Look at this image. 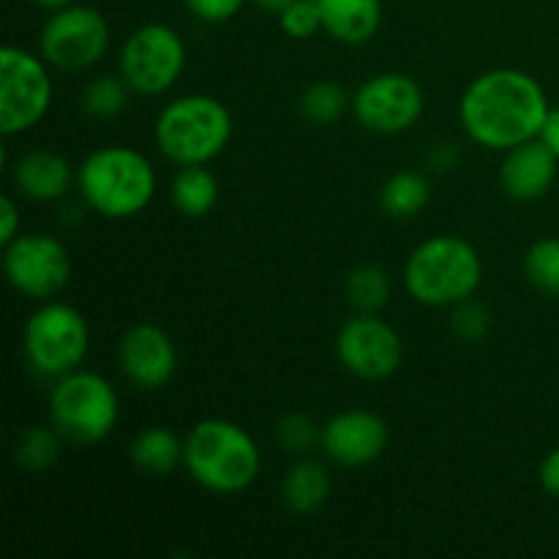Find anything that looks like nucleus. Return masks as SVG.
<instances>
[{"mask_svg": "<svg viewBox=\"0 0 559 559\" xmlns=\"http://www.w3.org/2000/svg\"><path fill=\"white\" fill-rule=\"evenodd\" d=\"M551 104L530 71L500 66L475 76L459 98V123L467 140L506 153L540 134Z\"/></svg>", "mask_w": 559, "mask_h": 559, "instance_id": "obj_1", "label": "nucleus"}, {"mask_svg": "<svg viewBox=\"0 0 559 559\" xmlns=\"http://www.w3.org/2000/svg\"><path fill=\"white\" fill-rule=\"evenodd\" d=\"M158 175L151 158L131 145H102L76 167V191L87 211L109 222H126L151 207Z\"/></svg>", "mask_w": 559, "mask_h": 559, "instance_id": "obj_2", "label": "nucleus"}, {"mask_svg": "<svg viewBox=\"0 0 559 559\" xmlns=\"http://www.w3.org/2000/svg\"><path fill=\"white\" fill-rule=\"evenodd\" d=\"M183 469L200 489L218 497L249 491L262 473L254 437L227 418H205L186 435Z\"/></svg>", "mask_w": 559, "mask_h": 559, "instance_id": "obj_3", "label": "nucleus"}, {"mask_svg": "<svg viewBox=\"0 0 559 559\" xmlns=\"http://www.w3.org/2000/svg\"><path fill=\"white\" fill-rule=\"evenodd\" d=\"M409 298L429 309H453L475 298L484 282V260L469 240L435 235L409 251L402 271Z\"/></svg>", "mask_w": 559, "mask_h": 559, "instance_id": "obj_4", "label": "nucleus"}, {"mask_svg": "<svg viewBox=\"0 0 559 559\" xmlns=\"http://www.w3.org/2000/svg\"><path fill=\"white\" fill-rule=\"evenodd\" d=\"M158 153L175 167L211 164L233 140V112L211 93H186L162 107L153 123Z\"/></svg>", "mask_w": 559, "mask_h": 559, "instance_id": "obj_5", "label": "nucleus"}, {"mask_svg": "<svg viewBox=\"0 0 559 559\" xmlns=\"http://www.w3.org/2000/svg\"><path fill=\"white\" fill-rule=\"evenodd\" d=\"M120 420V399L112 382L91 369H76L52 380L49 424L69 442L96 445Z\"/></svg>", "mask_w": 559, "mask_h": 559, "instance_id": "obj_6", "label": "nucleus"}, {"mask_svg": "<svg viewBox=\"0 0 559 559\" xmlns=\"http://www.w3.org/2000/svg\"><path fill=\"white\" fill-rule=\"evenodd\" d=\"M22 353L38 377L58 380L82 369L91 353V325L76 306L44 300L22 328Z\"/></svg>", "mask_w": 559, "mask_h": 559, "instance_id": "obj_7", "label": "nucleus"}, {"mask_svg": "<svg viewBox=\"0 0 559 559\" xmlns=\"http://www.w3.org/2000/svg\"><path fill=\"white\" fill-rule=\"evenodd\" d=\"M189 49L167 22H145L126 36L118 55V74L134 96L156 98L180 82Z\"/></svg>", "mask_w": 559, "mask_h": 559, "instance_id": "obj_8", "label": "nucleus"}, {"mask_svg": "<svg viewBox=\"0 0 559 559\" xmlns=\"http://www.w3.org/2000/svg\"><path fill=\"white\" fill-rule=\"evenodd\" d=\"M52 66L22 47L0 49V134L20 136L44 123L55 102Z\"/></svg>", "mask_w": 559, "mask_h": 559, "instance_id": "obj_9", "label": "nucleus"}, {"mask_svg": "<svg viewBox=\"0 0 559 559\" xmlns=\"http://www.w3.org/2000/svg\"><path fill=\"white\" fill-rule=\"evenodd\" d=\"M109 44H112V27L107 16L93 5L82 3L49 11L38 33V55L52 69L66 71V74L96 69L107 58Z\"/></svg>", "mask_w": 559, "mask_h": 559, "instance_id": "obj_10", "label": "nucleus"}, {"mask_svg": "<svg viewBox=\"0 0 559 559\" xmlns=\"http://www.w3.org/2000/svg\"><path fill=\"white\" fill-rule=\"evenodd\" d=\"M5 282L36 304L55 300L71 282V254L58 235L20 233L3 246Z\"/></svg>", "mask_w": 559, "mask_h": 559, "instance_id": "obj_11", "label": "nucleus"}, {"mask_svg": "<svg viewBox=\"0 0 559 559\" xmlns=\"http://www.w3.org/2000/svg\"><path fill=\"white\" fill-rule=\"evenodd\" d=\"M426 96L415 76L404 71H380L353 93V118L360 129L380 136H396L415 129L424 118Z\"/></svg>", "mask_w": 559, "mask_h": 559, "instance_id": "obj_12", "label": "nucleus"}, {"mask_svg": "<svg viewBox=\"0 0 559 559\" xmlns=\"http://www.w3.org/2000/svg\"><path fill=\"white\" fill-rule=\"evenodd\" d=\"M336 358L355 380L385 382L402 369L404 344L396 328L380 314L355 311L336 336Z\"/></svg>", "mask_w": 559, "mask_h": 559, "instance_id": "obj_13", "label": "nucleus"}, {"mask_svg": "<svg viewBox=\"0 0 559 559\" xmlns=\"http://www.w3.org/2000/svg\"><path fill=\"white\" fill-rule=\"evenodd\" d=\"M391 431L377 413L364 407L342 409L322 424L320 448L328 462L344 469H360L374 464L385 453Z\"/></svg>", "mask_w": 559, "mask_h": 559, "instance_id": "obj_14", "label": "nucleus"}, {"mask_svg": "<svg viewBox=\"0 0 559 559\" xmlns=\"http://www.w3.org/2000/svg\"><path fill=\"white\" fill-rule=\"evenodd\" d=\"M118 366L140 391H162L178 374V347L164 328L136 322L120 336Z\"/></svg>", "mask_w": 559, "mask_h": 559, "instance_id": "obj_15", "label": "nucleus"}, {"mask_svg": "<svg viewBox=\"0 0 559 559\" xmlns=\"http://www.w3.org/2000/svg\"><path fill=\"white\" fill-rule=\"evenodd\" d=\"M557 169L559 158L535 136V140H527L502 153L500 186L511 200H540L555 186Z\"/></svg>", "mask_w": 559, "mask_h": 559, "instance_id": "obj_16", "label": "nucleus"}, {"mask_svg": "<svg viewBox=\"0 0 559 559\" xmlns=\"http://www.w3.org/2000/svg\"><path fill=\"white\" fill-rule=\"evenodd\" d=\"M11 183L16 194L33 202H60L76 186V173L71 169L69 158L58 151L36 147L22 153L11 167Z\"/></svg>", "mask_w": 559, "mask_h": 559, "instance_id": "obj_17", "label": "nucleus"}, {"mask_svg": "<svg viewBox=\"0 0 559 559\" xmlns=\"http://www.w3.org/2000/svg\"><path fill=\"white\" fill-rule=\"evenodd\" d=\"M322 31L338 44H369L382 27V0H314Z\"/></svg>", "mask_w": 559, "mask_h": 559, "instance_id": "obj_18", "label": "nucleus"}, {"mask_svg": "<svg viewBox=\"0 0 559 559\" xmlns=\"http://www.w3.org/2000/svg\"><path fill=\"white\" fill-rule=\"evenodd\" d=\"M333 489V478L322 462L298 456L282 478V502L295 516H314L322 511Z\"/></svg>", "mask_w": 559, "mask_h": 559, "instance_id": "obj_19", "label": "nucleus"}, {"mask_svg": "<svg viewBox=\"0 0 559 559\" xmlns=\"http://www.w3.org/2000/svg\"><path fill=\"white\" fill-rule=\"evenodd\" d=\"M186 437H178L167 426H145L129 442V459L140 473L167 478L183 467Z\"/></svg>", "mask_w": 559, "mask_h": 559, "instance_id": "obj_20", "label": "nucleus"}, {"mask_svg": "<svg viewBox=\"0 0 559 559\" xmlns=\"http://www.w3.org/2000/svg\"><path fill=\"white\" fill-rule=\"evenodd\" d=\"M222 197V183L207 164L180 167L169 183V202L186 218H205Z\"/></svg>", "mask_w": 559, "mask_h": 559, "instance_id": "obj_21", "label": "nucleus"}, {"mask_svg": "<svg viewBox=\"0 0 559 559\" xmlns=\"http://www.w3.org/2000/svg\"><path fill=\"white\" fill-rule=\"evenodd\" d=\"M431 202V183L418 169H399L382 183L380 211L391 218H415Z\"/></svg>", "mask_w": 559, "mask_h": 559, "instance_id": "obj_22", "label": "nucleus"}, {"mask_svg": "<svg viewBox=\"0 0 559 559\" xmlns=\"http://www.w3.org/2000/svg\"><path fill=\"white\" fill-rule=\"evenodd\" d=\"M298 109L306 123L328 129V126H336L347 112H353V96L342 82L317 80L300 93Z\"/></svg>", "mask_w": 559, "mask_h": 559, "instance_id": "obj_23", "label": "nucleus"}, {"mask_svg": "<svg viewBox=\"0 0 559 559\" xmlns=\"http://www.w3.org/2000/svg\"><path fill=\"white\" fill-rule=\"evenodd\" d=\"M344 295H347V304L360 314H380L393 295L391 273L377 262H364L349 271Z\"/></svg>", "mask_w": 559, "mask_h": 559, "instance_id": "obj_24", "label": "nucleus"}, {"mask_svg": "<svg viewBox=\"0 0 559 559\" xmlns=\"http://www.w3.org/2000/svg\"><path fill=\"white\" fill-rule=\"evenodd\" d=\"M66 437L49 426H27L16 435L14 440V464L25 473H47L49 467H55V462L60 459V448H63Z\"/></svg>", "mask_w": 559, "mask_h": 559, "instance_id": "obj_25", "label": "nucleus"}, {"mask_svg": "<svg viewBox=\"0 0 559 559\" xmlns=\"http://www.w3.org/2000/svg\"><path fill=\"white\" fill-rule=\"evenodd\" d=\"M131 98V87L120 74H98L82 87V112L96 120H112L126 112Z\"/></svg>", "mask_w": 559, "mask_h": 559, "instance_id": "obj_26", "label": "nucleus"}, {"mask_svg": "<svg viewBox=\"0 0 559 559\" xmlns=\"http://www.w3.org/2000/svg\"><path fill=\"white\" fill-rule=\"evenodd\" d=\"M524 276L538 293L559 298V238H540L524 254Z\"/></svg>", "mask_w": 559, "mask_h": 559, "instance_id": "obj_27", "label": "nucleus"}, {"mask_svg": "<svg viewBox=\"0 0 559 559\" xmlns=\"http://www.w3.org/2000/svg\"><path fill=\"white\" fill-rule=\"evenodd\" d=\"M320 440L322 426L304 413H289L276 424V442L293 456H309V451L320 448Z\"/></svg>", "mask_w": 559, "mask_h": 559, "instance_id": "obj_28", "label": "nucleus"}, {"mask_svg": "<svg viewBox=\"0 0 559 559\" xmlns=\"http://www.w3.org/2000/svg\"><path fill=\"white\" fill-rule=\"evenodd\" d=\"M276 16L284 36H289L293 41H309L317 33H325L322 31V14L314 0H295Z\"/></svg>", "mask_w": 559, "mask_h": 559, "instance_id": "obj_29", "label": "nucleus"}, {"mask_svg": "<svg viewBox=\"0 0 559 559\" xmlns=\"http://www.w3.org/2000/svg\"><path fill=\"white\" fill-rule=\"evenodd\" d=\"M451 328L462 342H480V338L489 333L491 328V317L489 311L484 309L480 304H475L473 298L464 300V304L453 306V317H451Z\"/></svg>", "mask_w": 559, "mask_h": 559, "instance_id": "obj_30", "label": "nucleus"}, {"mask_svg": "<svg viewBox=\"0 0 559 559\" xmlns=\"http://www.w3.org/2000/svg\"><path fill=\"white\" fill-rule=\"evenodd\" d=\"M183 3L194 20L222 25V22L235 20L249 0H183Z\"/></svg>", "mask_w": 559, "mask_h": 559, "instance_id": "obj_31", "label": "nucleus"}, {"mask_svg": "<svg viewBox=\"0 0 559 559\" xmlns=\"http://www.w3.org/2000/svg\"><path fill=\"white\" fill-rule=\"evenodd\" d=\"M22 233V211L16 197L5 194L0 200V243H11Z\"/></svg>", "mask_w": 559, "mask_h": 559, "instance_id": "obj_32", "label": "nucleus"}, {"mask_svg": "<svg viewBox=\"0 0 559 559\" xmlns=\"http://www.w3.org/2000/svg\"><path fill=\"white\" fill-rule=\"evenodd\" d=\"M538 484L549 497L559 500V448L549 451L538 467Z\"/></svg>", "mask_w": 559, "mask_h": 559, "instance_id": "obj_33", "label": "nucleus"}, {"mask_svg": "<svg viewBox=\"0 0 559 559\" xmlns=\"http://www.w3.org/2000/svg\"><path fill=\"white\" fill-rule=\"evenodd\" d=\"M538 140L549 147L551 153L559 158V107H551L549 115H546L544 126H540Z\"/></svg>", "mask_w": 559, "mask_h": 559, "instance_id": "obj_34", "label": "nucleus"}, {"mask_svg": "<svg viewBox=\"0 0 559 559\" xmlns=\"http://www.w3.org/2000/svg\"><path fill=\"white\" fill-rule=\"evenodd\" d=\"M431 162H435V167H440V169L453 167V162H456V151L451 147V142H442V145H437V151L431 153Z\"/></svg>", "mask_w": 559, "mask_h": 559, "instance_id": "obj_35", "label": "nucleus"}, {"mask_svg": "<svg viewBox=\"0 0 559 559\" xmlns=\"http://www.w3.org/2000/svg\"><path fill=\"white\" fill-rule=\"evenodd\" d=\"M251 3H254L257 9L267 11V14H282V11L287 9L289 3H295V0H251Z\"/></svg>", "mask_w": 559, "mask_h": 559, "instance_id": "obj_36", "label": "nucleus"}, {"mask_svg": "<svg viewBox=\"0 0 559 559\" xmlns=\"http://www.w3.org/2000/svg\"><path fill=\"white\" fill-rule=\"evenodd\" d=\"M31 3L38 5V9H44V11H58V9H63V5H71L74 0H31Z\"/></svg>", "mask_w": 559, "mask_h": 559, "instance_id": "obj_37", "label": "nucleus"}]
</instances>
